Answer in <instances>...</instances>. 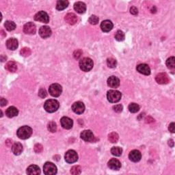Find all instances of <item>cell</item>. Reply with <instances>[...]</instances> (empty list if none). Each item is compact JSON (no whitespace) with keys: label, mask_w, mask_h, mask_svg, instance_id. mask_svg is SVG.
Segmentation results:
<instances>
[{"label":"cell","mask_w":175,"mask_h":175,"mask_svg":"<svg viewBox=\"0 0 175 175\" xmlns=\"http://www.w3.org/2000/svg\"><path fill=\"white\" fill-rule=\"evenodd\" d=\"M59 107V102L55 99L47 100L44 104V109L49 113H53V112L57 111Z\"/></svg>","instance_id":"cell-1"},{"label":"cell","mask_w":175,"mask_h":175,"mask_svg":"<svg viewBox=\"0 0 175 175\" xmlns=\"http://www.w3.org/2000/svg\"><path fill=\"white\" fill-rule=\"evenodd\" d=\"M17 136H18L20 139L26 140L27 138H29V137L32 136V129L31 127L29 126L21 127L17 130Z\"/></svg>","instance_id":"cell-2"},{"label":"cell","mask_w":175,"mask_h":175,"mask_svg":"<svg viewBox=\"0 0 175 175\" xmlns=\"http://www.w3.org/2000/svg\"><path fill=\"white\" fill-rule=\"evenodd\" d=\"M93 61L89 57H84L79 61V68L83 71H90L93 68Z\"/></svg>","instance_id":"cell-3"},{"label":"cell","mask_w":175,"mask_h":175,"mask_svg":"<svg viewBox=\"0 0 175 175\" xmlns=\"http://www.w3.org/2000/svg\"><path fill=\"white\" fill-rule=\"evenodd\" d=\"M121 97L122 94L121 92L118 91H114V90L109 91L107 94V100L110 103H117L121 100Z\"/></svg>","instance_id":"cell-4"},{"label":"cell","mask_w":175,"mask_h":175,"mask_svg":"<svg viewBox=\"0 0 175 175\" xmlns=\"http://www.w3.org/2000/svg\"><path fill=\"white\" fill-rule=\"evenodd\" d=\"M44 174L46 175H54L57 173V167L51 162H46L43 166Z\"/></svg>","instance_id":"cell-5"},{"label":"cell","mask_w":175,"mask_h":175,"mask_svg":"<svg viewBox=\"0 0 175 175\" xmlns=\"http://www.w3.org/2000/svg\"><path fill=\"white\" fill-rule=\"evenodd\" d=\"M49 94L54 97H58L62 92V88L58 84H53L49 86Z\"/></svg>","instance_id":"cell-6"},{"label":"cell","mask_w":175,"mask_h":175,"mask_svg":"<svg viewBox=\"0 0 175 175\" xmlns=\"http://www.w3.org/2000/svg\"><path fill=\"white\" fill-rule=\"evenodd\" d=\"M64 159L67 163L72 164L77 161V159H78V155H77V152L73 151V150H69L65 154Z\"/></svg>","instance_id":"cell-7"},{"label":"cell","mask_w":175,"mask_h":175,"mask_svg":"<svg viewBox=\"0 0 175 175\" xmlns=\"http://www.w3.org/2000/svg\"><path fill=\"white\" fill-rule=\"evenodd\" d=\"M34 19L37 21H40L41 23H47L49 21V15L47 14V12L44 11H40L38 13L36 14V15L34 16Z\"/></svg>","instance_id":"cell-8"},{"label":"cell","mask_w":175,"mask_h":175,"mask_svg":"<svg viewBox=\"0 0 175 175\" xmlns=\"http://www.w3.org/2000/svg\"><path fill=\"white\" fill-rule=\"evenodd\" d=\"M72 109L77 114H83L85 111L84 104L81 101H77L72 104Z\"/></svg>","instance_id":"cell-9"},{"label":"cell","mask_w":175,"mask_h":175,"mask_svg":"<svg viewBox=\"0 0 175 175\" xmlns=\"http://www.w3.org/2000/svg\"><path fill=\"white\" fill-rule=\"evenodd\" d=\"M80 137L86 142H93L94 139V134L91 130H84L81 133Z\"/></svg>","instance_id":"cell-10"},{"label":"cell","mask_w":175,"mask_h":175,"mask_svg":"<svg viewBox=\"0 0 175 175\" xmlns=\"http://www.w3.org/2000/svg\"><path fill=\"white\" fill-rule=\"evenodd\" d=\"M36 27L35 24L32 22H29L26 24H25L23 26V32L27 34H34L36 33Z\"/></svg>","instance_id":"cell-11"},{"label":"cell","mask_w":175,"mask_h":175,"mask_svg":"<svg viewBox=\"0 0 175 175\" xmlns=\"http://www.w3.org/2000/svg\"><path fill=\"white\" fill-rule=\"evenodd\" d=\"M136 69L140 73L143 74L144 75H149L151 74V69H150L149 65L146 64H140L137 65Z\"/></svg>","instance_id":"cell-12"},{"label":"cell","mask_w":175,"mask_h":175,"mask_svg":"<svg viewBox=\"0 0 175 175\" xmlns=\"http://www.w3.org/2000/svg\"><path fill=\"white\" fill-rule=\"evenodd\" d=\"M155 80L157 83L159 84H166L169 82V77L165 72H161V73L157 75V76L155 77Z\"/></svg>","instance_id":"cell-13"},{"label":"cell","mask_w":175,"mask_h":175,"mask_svg":"<svg viewBox=\"0 0 175 175\" xmlns=\"http://www.w3.org/2000/svg\"><path fill=\"white\" fill-rule=\"evenodd\" d=\"M60 123L62 127L66 129H71L73 125V121L69 117H62L60 120Z\"/></svg>","instance_id":"cell-14"},{"label":"cell","mask_w":175,"mask_h":175,"mask_svg":"<svg viewBox=\"0 0 175 175\" xmlns=\"http://www.w3.org/2000/svg\"><path fill=\"white\" fill-rule=\"evenodd\" d=\"M51 29L48 26H42L39 29V34L42 38H47L51 35Z\"/></svg>","instance_id":"cell-15"},{"label":"cell","mask_w":175,"mask_h":175,"mask_svg":"<svg viewBox=\"0 0 175 175\" xmlns=\"http://www.w3.org/2000/svg\"><path fill=\"white\" fill-rule=\"evenodd\" d=\"M141 152L137 150H134V151L130 152L129 155V159L134 162H138L141 159Z\"/></svg>","instance_id":"cell-16"},{"label":"cell","mask_w":175,"mask_h":175,"mask_svg":"<svg viewBox=\"0 0 175 175\" xmlns=\"http://www.w3.org/2000/svg\"><path fill=\"white\" fill-rule=\"evenodd\" d=\"M107 85L113 88H116L120 86V80L116 76H111L107 79Z\"/></svg>","instance_id":"cell-17"},{"label":"cell","mask_w":175,"mask_h":175,"mask_svg":"<svg viewBox=\"0 0 175 175\" xmlns=\"http://www.w3.org/2000/svg\"><path fill=\"white\" fill-rule=\"evenodd\" d=\"M101 28L104 32H109L113 28V23L109 20H105L101 24Z\"/></svg>","instance_id":"cell-18"},{"label":"cell","mask_w":175,"mask_h":175,"mask_svg":"<svg viewBox=\"0 0 175 175\" xmlns=\"http://www.w3.org/2000/svg\"><path fill=\"white\" fill-rule=\"evenodd\" d=\"M108 167L114 170H118L121 167V164L119 160L116 159H112L108 161Z\"/></svg>","instance_id":"cell-19"},{"label":"cell","mask_w":175,"mask_h":175,"mask_svg":"<svg viewBox=\"0 0 175 175\" xmlns=\"http://www.w3.org/2000/svg\"><path fill=\"white\" fill-rule=\"evenodd\" d=\"M74 9L77 13L83 14L86 11V6L84 2H77L74 4Z\"/></svg>","instance_id":"cell-20"},{"label":"cell","mask_w":175,"mask_h":175,"mask_svg":"<svg viewBox=\"0 0 175 175\" xmlns=\"http://www.w3.org/2000/svg\"><path fill=\"white\" fill-rule=\"evenodd\" d=\"M19 46L18 41L16 38H11L6 41V47L10 50H15Z\"/></svg>","instance_id":"cell-21"},{"label":"cell","mask_w":175,"mask_h":175,"mask_svg":"<svg viewBox=\"0 0 175 175\" xmlns=\"http://www.w3.org/2000/svg\"><path fill=\"white\" fill-rule=\"evenodd\" d=\"M64 20L69 25H74L77 22V17L74 13H68L65 16Z\"/></svg>","instance_id":"cell-22"},{"label":"cell","mask_w":175,"mask_h":175,"mask_svg":"<svg viewBox=\"0 0 175 175\" xmlns=\"http://www.w3.org/2000/svg\"><path fill=\"white\" fill-rule=\"evenodd\" d=\"M27 174L29 175H37L41 174V170L38 166L31 165L27 168Z\"/></svg>","instance_id":"cell-23"},{"label":"cell","mask_w":175,"mask_h":175,"mask_svg":"<svg viewBox=\"0 0 175 175\" xmlns=\"http://www.w3.org/2000/svg\"><path fill=\"white\" fill-rule=\"evenodd\" d=\"M18 114L19 110L14 106L8 107L6 111V115L8 117V118H13L14 116H17Z\"/></svg>","instance_id":"cell-24"},{"label":"cell","mask_w":175,"mask_h":175,"mask_svg":"<svg viewBox=\"0 0 175 175\" xmlns=\"http://www.w3.org/2000/svg\"><path fill=\"white\" fill-rule=\"evenodd\" d=\"M12 151L15 155H19L23 151V146L19 142H16L12 146Z\"/></svg>","instance_id":"cell-25"},{"label":"cell","mask_w":175,"mask_h":175,"mask_svg":"<svg viewBox=\"0 0 175 175\" xmlns=\"http://www.w3.org/2000/svg\"><path fill=\"white\" fill-rule=\"evenodd\" d=\"M69 4V2L66 0H59L57 2L56 8L58 11H62V10H64L68 7Z\"/></svg>","instance_id":"cell-26"},{"label":"cell","mask_w":175,"mask_h":175,"mask_svg":"<svg viewBox=\"0 0 175 175\" xmlns=\"http://www.w3.org/2000/svg\"><path fill=\"white\" fill-rule=\"evenodd\" d=\"M6 69L8 70V71L14 72L17 71V65L14 62H8V63L6 64Z\"/></svg>","instance_id":"cell-27"},{"label":"cell","mask_w":175,"mask_h":175,"mask_svg":"<svg viewBox=\"0 0 175 175\" xmlns=\"http://www.w3.org/2000/svg\"><path fill=\"white\" fill-rule=\"evenodd\" d=\"M166 66L170 70L175 69V58L174 57H170L166 60Z\"/></svg>","instance_id":"cell-28"},{"label":"cell","mask_w":175,"mask_h":175,"mask_svg":"<svg viewBox=\"0 0 175 175\" xmlns=\"http://www.w3.org/2000/svg\"><path fill=\"white\" fill-rule=\"evenodd\" d=\"M4 26L8 31H12L16 28V24L13 21H7L4 24Z\"/></svg>","instance_id":"cell-29"},{"label":"cell","mask_w":175,"mask_h":175,"mask_svg":"<svg viewBox=\"0 0 175 175\" xmlns=\"http://www.w3.org/2000/svg\"><path fill=\"white\" fill-rule=\"evenodd\" d=\"M118 135L115 132L109 134L108 136V140L112 143H116L118 140Z\"/></svg>","instance_id":"cell-30"},{"label":"cell","mask_w":175,"mask_h":175,"mask_svg":"<svg viewBox=\"0 0 175 175\" xmlns=\"http://www.w3.org/2000/svg\"><path fill=\"white\" fill-rule=\"evenodd\" d=\"M111 152L113 155L119 157L121 155V154L122 152V149L121 148V147H118V146L112 147L111 149Z\"/></svg>","instance_id":"cell-31"},{"label":"cell","mask_w":175,"mask_h":175,"mask_svg":"<svg viewBox=\"0 0 175 175\" xmlns=\"http://www.w3.org/2000/svg\"><path fill=\"white\" fill-rule=\"evenodd\" d=\"M129 110L131 113H136L140 110V106L137 103H131L129 106Z\"/></svg>","instance_id":"cell-32"},{"label":"cell","mask_w":175,"mask_h":175,"mask_svg":"<svg viewBox=\"0 0 175 175\" xmlns=\"http://www.w3.org/2000/svg\"><path fill=\"white\" fill-rule=\"evenodd\" d=\"M47 129H48L49 131L51 133H54V132L56 131L57 130V124L55 122H49L48 125H47Z\"/></svg>","instance_id":"cell-33"},{"label":"cell","mask_w":175,"mask_h":175,"mask_svg":"<svg viewBox=\"0 0 175 175\" xmlns=\"http://www.w3.org/2000/svg\"><path fill=\"white\" fill-rule=\"evenodd\" d=\"M107 64L109 68H115L116 66L117 62L115 59L112 58V57H109L107 60Z\"/></svg>","instance_id":"cell-34"},{"label":"cell","mask_w":175,"mask_h":175,"mask_svg":"<svg viewBox=\"0 0 175 175\" xmlns=\"http://www.w3.org/2000/svg\"><path fill=\"white\" fill-rule=\"evenodd\" d=\"M115 38L118 41H122L124 39V32L121 30L117 31V32L115 34Z\"/></svg>","instance_id":"cell-35"},{"label":"cell","mask_w":175,"mask_h":175,"mask_svg":"<svg viewBox=\"0 0 175 175\" xmlns=\"http://www.w3.org/2000/svg\"><path fill=\"white\" fill-rule=\"evenodd\" d=\"M20 54H21L22 56L27 57L31 55V50L29 48H27V47H24V48H23L21 50Z\"/></svg>","instance_id":"cell-36"},{"label":"cell","mask_w":175,"mask_h":175,"mask_svg":"<svg viewBox=\"0 0 175 175\" xmlns=\"http://www.w3.org/2000/svg\"><path fill=\"white\" fill-rule=\"evenodd\" d=\"M81 167L79 166H75L73 167H72L71 169V173L74 175L81 174Z\"/></svg>","instance_id":"cell-37"},{"label":"cell","mask_w":175,"mask_h":175,"mask_svg":"<svg viewBox=\"0 0 175 175\" xmlns=\"http://www.w3.org/2000/svg\"><path fill=\"white\" fill-rule=\"evenodd\" d=\"M99 18L96 15H92L88 19L89 23L92 25H97L99 23Z\"/></svg>","instance_id":"cell-38"},{"label":"cell","mask_w":175,"mask_h":175,"mask_svg":"<svg viewBox=\"0 0 175 175\" xmlns=\"http://www.w3.org/2000/svg\"><path fill=\"white\" fill-rule=\"evenodd\" d=\"M38 96L42 99L45 98V97L47 96V93L46 90L44 89V88L40 89L39 91H38Z\"/></svg>","instance_id":"cell-39"},{"label":"cell","mask_w":175,"mask_h":175,"mask_svg":"<svg viewBox=\"0 0 175 175\" xmlns=\"http://www.w3.org/2000/svg\"><path fill=\"white\" fill-rule=\"evenodd\" d=\"M42 149H43V147H42L41 144H36L34 146V151L37 152V153L41 152L42 151Z\"/></svg>","instance_id":"cell-40"},{"label":"cell","mask_w":175,"mask_h":175,"mask_svg":"<svg viewBox=\"0 0 175 175\" xmlns=\"http://www.w3.org/2000/svg\"><path fill=\"white\" fill-rule=\"evenodd\" d=\"M113 109L114 112H117V113H120V112H121L122 111V109H123V107H122V105L118 104V105H116V106H114L113 107Z\"/></svg>","instance_id":"cell-41"},{"label":"cell","mask_w":175,"mask_h":175,"mask_svg":"<svg viewBox=\"0 0 175 175\" xmlns=\"http://www.w3.org/2000/svg\"><path fill=\"white\" fill-rule=\"evenodd\" d=\"M81 55H82V51H81V50L79 49V50H77V51L74 52L73 56L76 60H78L79 57H81Z\"/></svg>","instance_id":"cell-42"},{"label":"cell","mask_w":175,"mask_h":175,"mask_svg":"<svg viewBox=\"0 0 175 175\" xmlns=\"http://www.w3.org/2000/svg\"><path fill=\"white\" fill-rule=\"evenodd\" d=\"M130 12L132 14H134V15H136V14H137V13H138V11H137V9L136 7H131V9H130Z\"/></svg>","instance_id":"cell-43"},{"label":"cell","mask_w":175,"mask_h":175,"mask_svg":"<svg viewBox=\"0 0 175 175\" xmlns=\"http://www.w3.org/2000/svg\"><path fill=\"white\" fill-rule=\"evenodd\" d=\"M0 103H1L2 107H4L5 106H6L7 103H8V101H7L6 99H5L4 98H1V99H0Z\"/></svg>","instance_id":"cell-44"},{"label":"cell","mask_w":175,"mask_h":175,"mask_svg":"<svg viewBox=\"0 0 175 175\" xmlns=\"http://www.w3.org/2000/svg\"><path fill=\"white\" fill-rule=\"evenodd\" d=\"M168 129H169V131L171 132V133H174V122H172V123L170 124Z\"/></svg>","instance_id":"cell-45"},{"label":"cell","mask_w":175,"mask_h":175,"mask_svg":"<svg viewBox=\"0 0 175 175\" xmlns=\"http://www.w3.org/2000/svg\"><path fill=\"white\" fill-rule=\"evenodd\" d=\"M153 121H154V119L152 118L151 116H149L148 118L146 119V122H147V123H151V122H152Z\"/></svg>","instance_id":"cell-46"},{"label":"cell","mask_w":175,"mask_h":175,"mask_svg":"<svg viewBox=\"0 0 175 175\" xmlns=\"http://www.w3.org/2000/svg\"><path fill=\"white\" fill-rule=\"evenodd\" d=\"M168 144L170 147H173L174 146V140H172V139L168 141Z\"/></svg>","instance_id":"cell-47"},{"label":"cell","mask_w":175,"mask_h":175,"mask_svg":"<svg viewBox=\"0 0 175 175\" xmlns=\"http://www.w3.org/2000/svg\"><path fill=\"white\" fill-rule=\"evenodd\" d=\"M1 32H2L1 34L2 35V36H3V37H5V36H6V34H5V33H4V32L3 30H2V31H1Z\"/></svg>","instance_id":"cell-48"}]
</instances>
